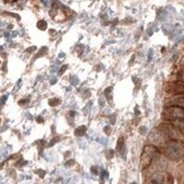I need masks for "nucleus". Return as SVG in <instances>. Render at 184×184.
<instances>
[{
  "instance_id": "f3484780",
  "label": "nucleus",
  "mask_w": 184,
  "mask_h": 184,
  "mask_svg": "<svg viewBox=\"0 0 184 184\" xmlns=\"http://www.w3.org/2000/svg\"><path fill=\"white\" fill-rule=\"evenodd\" d=\"M37 122H40V123L43 122V119H42L41 116H38V118H37Z\"/></svg>"
},
{
  "instance_id": "4468645a",
  "label": "nucleus",
  "mask_w": 184,
  "mask_h": 184,
  "mask_svg": "<svg viewBox=\"0 0 184 184\" xmlns=\"http://www.w3.org/2000/svg\"><path fill=\"white\" fill-rule=\"evenodd\" d=\"M36 173H37V174H40L41 176H44V175H45V172H44V171H36Z\"/></svg>"
},
{
  "instance_id": "6e6552de",
  "label": "nucleus",
  "mask_w": 184,
  "mask_h": 184,
  "mask_svg": "<svg viewBox=\"0 0 184 184\" xmlns=\"http://www.w3.org/2000/svg\"><path fill=\"white\" fill-rule=\"evenodd\" d=\"M123 146H124V140H123V138H120L119 141H118V146H116V150L118 152H121L122 150Z\"/></svg>"
},
{
  "instance_id": "0eeeda50",
  "label": "nucleus",
  "mask_w": 184,
  "mask_h": 184,
  "mask_svg": "<svg viewBox=\"0 0 184 184\" xmlns=\"http://www.w3.org/2000/svg\"><path fill=\"white\" fill-rule=\"evenodd\" d=\"M174 104L175 105H179L180 107H182V109H184V95L182 96V97H180V98H177L176 101H174Z\"/></svg>"
},
{
  "instance_id": "1a4fd4ad",
  "label": "nucleus",
  "mask_w": 184,
  "mask_h": 184,
  "mask_svg": "<svg viewBox=\"0 0 184 184\" xmlns=\"http://www.w3.org/2000/svg\"><path fill=\"white\" fill-rule=\"evenodd\" d=\"M49 104L51 106H57L58 104H60V99L59 98H52L49 101Z\"/></svg>"
},
{
  "instance_id": "9d476101",
  "label": "nucleus",
  "mask_w": 184,
  "mask_h": 184,
  "mask_svg": "<svg viewBox=\"0 0 184 184\" xmlns=\"http://www.w3.org/2000/svg\"><path fill=\"white\" fill-rule=\"evenodd\" d=\"M37 27L40 29H45L46 28V23L44 21H40L38 22V24H37Z\"/></svg>"
},
{
  "instance_id": "ddd939ff",
  "label": "nucleus",
  "mask_w": 184,
  "mask_h": 184,
  "mask_svg": "<svg viewBox=\"0 0 184 184\" xmlns=\"http://www.w3.org/2000/svg\"><path fill=\"white\" fill-rule=\"evenodd\" d=\"M67 67H68V65H63V67H62V68H61V70L59 71V74H60V75L63 74V72H65V69H67Z\"/></svg>"
},
{
  "instance_id": "20e7f679",
  "label": "nucleus",
  "mask_w": 184,
  "mask_h": 184,
  "mask_svg": "<svg viewBox=\"0 0 184 184\" xmlns=\"http://www.w3.org/2000/svg\"><path fill=\"white\" fill-rule=\"evenodd\" d=\"M152 184H173V177L165 172L156 173L152 177Z\"/></svg>"
},
{
  "instance_id": "2eb2a0df",
  "label": "nucleus",
  "mask_w": 184,
  "mask_h": 184,
  "mask_svg": "<svg viewBox=\"0 0 184 184\" xmlns=\"http://www.w3.org/2000/svg\"><path fill=\"white\" fill-rule=\"evenodd\" d=\"M112 156H113V150H110L109 155H107V158H112Z\"/></svg>"
},
{
  "instance_id": "a211bd4d",
  "label": "nucleus",
  "mask_w": 184,
  "mask_h": 184,
  "mask_svg": "<svg viewBox=\"0 0 184 184\" xmlns=\"http://www.w3.org/2000/svg\"><path fill=\"white\" fill-rule=\"evenodd\" d=\"M181 80H182V82H184V72L182 75H181Z\"/></svg>"
},
{
  "instance_id": "f03ea898",
  "label": "nucleus",
  "mask_w": 184,
  "mask_h": 184,
  "mask_svg": "<svg viewBox=\"0 0 184 184\" xmlns=\"http://www.w3.org/2000/svg\"><path fill=\"white\" fill-rule=\"evenodd\" d=\"M163 116L167 120L184 121V109L180 106H168L163 111Z\"/></svg>"
},
{
  "instance_id": "f257e3e1",
  "label": "nucleus",
  "mask_w": 184,
  "mask_h": 184,
  "mask_svg": "<svg viewBox=\"0 0 184 184\" xmlns=\"http://www.w3.org/2000/svg\"><path fill=\"white\" fill-rule=\"evenodd\" d=\"M163 154L172 160H179L184 156V146L180 140H171L164 145Z\"/></svg>"
},
{
  "instance_id": "9b49d317",
  "label": "nucleus",
  "mask_w": 184,
  "mask_h": 184,
  "mask_svg": "<svg viewBox=\"0 0 184 184\" xmlns=\"http://www.w3.org/2000/svg\"><path fill=\"white\" fill-rule=\"evenodd\" d=\"M74 163H75V160H74V159L68 160V162L65 163V166H71V165H74Z\"/></svg>"
},
{
  "instance_id": "dca6fc26",
  "label": "nucleus",
  "mask_w": 184,
  "mask_h": 184,
  "mask_svg": "<svg viewBox=\"0 0 184 184\" xmlns=\"http://www.w3.org/2000/svg\"><path fill=\"white\" fill-rule=\"evenodd\" d=\"M104 131H106V135H110V128L106 127V128H104Z\"/></svg>"
},
{
  "instance_id": "39448f33",
  "label": "nucleus",
  "mask_w": 184,
  "mask_h": 184,
  "mask_svg": "<svg viewBox=\"0 0 184 184\" xmlns=\"http://www.w3.org/2000/svg\"><path fill=\"white\" fill-rule=\"evenodd\" d=\"M165 138H166L165 135L158 129V130L156 131H152V135L149 137V140H150L154 145H163L164 141H165Z\"/></svg>"
},
{
  "instance_id": "f8f14e48",
  "label": "nucleus",
  "mask_w": 184,
  "mask_h": 184,
  "mask_svg": "<svg viewBox=\"0 0 184 184\" xmlns=\"http://www.w3.org/2000/svg\"><path fill=\"white\" fill-rule=\"evenodd\" d=\"M92 173H93V174H98L97 167H95V166H93V167H92Z\"/></svg>"
},
{
  "instance_id": "7ed1b4c3",
  "label": "nucleus",
  "mask_w": 184,
  "mask_h": 184,
  "mask_svg": "<svg viewBox=\"0 0 184 184\" xmlns=\"http://www.w3.org/2000/svg\"><path fill=\"white\" fill-rule=\"evenodd\" d=\"M157 148L154 147V146H146L145 149H143L142 156H141V165H142V168H146L152 163V160L154 159V157L157 154Z\"/></svg>"
},
{
  "instance_id": "423d86ee",
  "label": "nucleus",
  "mask_w": 184,
  "mask_h": 184,
  "mask_svg": "<svg viewBox=\"0 0 184 184\" xmlns=\"http://www.w3.org/2000/svg\"><path fill=\"white\" fill-rule=\"evenodd\" d=\"M86 127L85 125H80V127H78L76 130H75V135H77V137H82V135H85V132H86Z\"/></svg>"
},
{
  "instance_id": "6ab92c4d",
  "label": "nucleus",
  "mask_w": 184,
  "mask_h": 184,
  "mask_svg": "<svg viewBox=\"0 0 184 184\" xmlns=\"http://www.w3.org/2000/svg\"><path fill=\"white\" fill-rule=\"evenodd\" d=\"M182 63H183V65H184V59H183V61H182Z\"/></svg>"
}]
</instances>
